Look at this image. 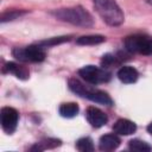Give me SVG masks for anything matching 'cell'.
Returning <instances> with one entry per match:
<instances>
[{
    "mask_svg": "<svg viewBox=\"0 0 152 152\" xmlns=\"http://www.w3.org/2000/svg\"><path fill=\"white\" fill-rule=\"evenodd\" d=\"M147 131H148V133H151V134H152V122L147 126Z\"/></svg>",
    "mask_w": 152,
    "mask_h": 152,
    "instance_id": "obj_21",
    "label": "cell"
},
{
    "mask_svg": "<svg viewBox=\"0 0 152 152\" xmlns=\"http://www.w3.org/2000/svg\"><path fill=\"white\" fill-rule=\"evenodd\" d=\"M13 56L23 62H43L45 59V51L42 45H30L26 48H15L12 51Z\"/></svg>",
    "mask_w": 152,
    "mask_h": 152,
    "instance_id": "obj_4",
    "label": "cell"
},
{
    "mask_svg": "<svg viewBox=\"0 0 152 152\" xmlns=\"http://www.w3.org/2000/svg\"><path fill=\"white\" fill-rule=\"evenodd\" d=\"M80 76L90 84H99L110 80V72L104 68L100 69L95 65H86L78 70Z\"/></svg>",
    "mask_w": 152,
    "mask_h": 152,
    "instance_id": "obj_6",
    "label": "cell"
},
{
    "mask_svg": "<svg viewBox=\"0 0 152 152\" xmlns=\"http://www.w3.org/2000/svg\"><path fill=\"white\" fill-rule=\"evenodd\" d=\"M76 148L81 152H91L94 151V144L93 140L88 137L86 138H81L80 140H77L76 142Z\"/></svg>",
    "mask_w": 152,
    "mask_h": 152,
    "instance_id": "obj_17",
    "label": "cell"
},
{
    "mask_svg": "<svg viewBox=\"0 0 152 152\" xmlns=\"http://www.w3.org/2000/svg\"><path fill=\"white\" fill-rule=\"evenodd\" d=\"M80 108L78 104L75 102H66V103H62L59 106V114L63 118H74L75 115H77Z\"/></svg>",
    "mask_w": 152,
    "mask_h": 152,
    "instance_id": "obj_13",
    "label": "cell"
},
{
    "mask_svg": "<svg viewBox=\"0 0 152 152\" xmlns=\"http://www.w3.org/2000/svg\"><path fill=\"white\" fill-rule=\"evenodd\" d=\"M120 142V138L116 134H104L100 138L99 148L101 151H113L119 147Z\"/></svg>",
    "mask_w": 152,
    "mask_h": 152,
    "instance_id": "obj_10",
    "label": "cell"
},
{
    "mask_svg": "<svg viewBox=\"0 0 152 152\" xmlns=\"http://www.w3.org/2000/svg\"><path fill=\"white\" fill-rule=\"evenodd\" d=\"M4 71L11 72V74H13L15 77H18L20 80H27L30 77V71H28V69L26 66L17 64V63H13V62L6 63L5 66H4Z\"/></svg>",
    "mask_w": 152,
    "mask_h": 152,
    "instance_id": "obj_11",
    "label": "cell"
},
{
    "mask_svg": "<svg viewBox=\"0 0 152 152\" xmlns=\"http://www.w3.org/2000/svg\"><path fill=\"white\" fill-rule=\"evenodd\" d=\"M114 62H115V57H114L113 55L107 53V55L103 56V58H102V61H101V64H102L103 68H108V66H110Z\"/></svg>",
    "mask_w": 152,
    "mask_h": 152,
    "instance_id": "obj_20",
    "label": "cell"
},
{
    "mask_svg": "<svg viewBox=\"0 0 152 152\" xmlns=\"http://www.w3.org/2000/svg\"><path fill=\"white\" fill-rule=\"evenodd\" d=\"M25 12L24 11H8V12H5L1 14V23H5V21H8V20H13L18 17H20L21 14H24Z\"/></svg>",
    "mask_w": 152,
    "mask_h": 152,
    "instance_id": "obj_19",
    "label": "cell"
},
{
    "mask_svg": "<svg viewBox=\"0 0 152 152\" xmlns=\"http://www.w3.org/2000/svg\"><path fill=\"white\" fill-rule=\"evenodd\" d=\"M99 15L110 26H119L124 23L125 17L115 0H93Z\"/></svg>",
    "mask_w": 152,
    "mask_h": 152,
    "instance_id": "obj_3",
    "label": "cell"
},
{
    "mask_svg": "<svg viewBox=\"0 0 152 152\" xmlns=\"http://www.w3.org/2000/svg\"><path fill=\"white\" fill-rule=\"evenodd\" d=\"M70 39L69 36H62V37H53V38H50V39H46V40H43V42H39L38 44L42 45L43 48H46V46H51V45H57V44H61V43H64V42H68Z\"/></svg>",
    "mask_w": 152,
    "mask_h": 152,
    "instance_id": "obj_18",
    "label": "cell"
},
{
    "mask_svg": "<svg viewBox=\"0 0 152 152\" xmlns=\"http://www.w3.org/2000/svg\"><path fill=\"white\" fill-rule=\"evenodd\" d=\"M1 126L2 129L11 134L15 131L17 128V124H18V119H19V114L17 112V109L12 108V107H4L1 109Z\"/></svg>",
    "mask_w": 152,
    "mask_h": 152,
    "instance_id": "obj_7",
    "label": "cell"
},
{
    "mask_svg": "<svg viewBox=\"0 0 152 152\" xmlns=\"http://www.w3.org/2000/svg\"><path fill=\"white\" fill-rule=\"evenodd\" d=\"M138 76H139V74H138L137 69L133 66H129V65H125V66L120 68L118 71V77L124 83H133L138 80Z\"/></svg>",
    "mask_w": 152,
    "mask_h": 152,
    "instance_id": "obj_12",
    "label": "cell"
},
{
    "mask_svg": "<svg viewBox=\"0 0 152 152\" xmlns=\"http://www.w3.org/2000/svg\"><path fill=\"white\" fill-rule=\"evenodd\" d=\"M68 84H69V88L71 91H74L75 94H77L82 97H86L93 102H97V103H101L104 106H112L113 104V100L103 90L93 88L90 86H86L76 78H70Z\"/></svg>",
    "mask_w": 152,
    "mask_h": 152,
    "instance_id": "obj_2",
    "label": "cell"
},
{
    "mask_svg": "<svg viewBox=\"0 0 152 152\" xmlns=\"http://www.w3.org/2000/svg\"><path fill=\"white\" fill-rule=\"evenodd\" d=\"M86 116H87L88 122H89L93 127H96V128L102 127V126L106 125L107 121H108L107 115H106L101 109H99V108H96V107H93V106H90V107L87 108Z\"/></svg>",
    "mask_w": 152,
    "mask_h": 152,
    "instance_id": "obj_8",
    "label": "cell"
},
{
    "mask_svg": "<svg viewBox=\"0 0 152 152\" xmlns=\"http://www.w3.org/2000/svg\"><path fill=\"white\" fill-rule=\"evenodd\" d=\"M52 15H55L57 19L62 21L70 23L72 25L82 26V27H89L93 25V17L87 12L83 7L76 6V7H69V8H59L51 12Z\"/></svg>",
    "mask_w": 152,
    "mask_h": 152,
    "instance_id": "obj_1",
    "label": "cell"
},
{
    "mask_svg": "<svg viewBox=\"0 0 152 152\" xmlns=\"http://www.w3.org/2000/svg\"><path fill=\"white\" fill-rule=\"evenodd\" d=\"M106 40V37L101 34H89V36H82L77 38L76 43L80 45H96L100 43H103Z\"/></svg>",
    "mask_w": 152,
    "mask_h": 152,
    "instance_id": "obj_15",
    "label": "cell"
},
{
    "mask_svg": "<svg viewBox=\"0 0 152 152\" xmlns=\"http://www.w3.org/2000/svg\"><path fill=\"white\" fill-rule=\"evenodd\" d=\"M125 46L129 52H137L142 55L152 53V39L146 36H141V34L128 36L125 39Z\"/></svg>",
    "mask_w": 152,
    "mask_h": 152,
    "instance_id": "obj_5",
    "label": "cell"
},
{
    "mask_svg": "<svg viewBox=\"0 0 152 152\" xmlns=\"http://www.w3.org/2000/svg\"><path fill=\"white\" fill-rule=\"evenodd\" d=\"M129 150L132 151H137V152H148L152 150V146L148 145L146 141L140 140V139H133L129 141L128 144Z\"/></svg>",
    "mask_w": 152,
    "mask_h": 152,
    "instance_id": "obj_16",
    "label": "cell"
},
{
    "mask_svg": "<svg viewBox=\"0 0 152 152\" xmlns=\"http://www.w3.org/2000/svg\"><path fill=\"white\" fill-rule=\"evenodd\" d=\"M62 144V141L59 139H52V138H48V139H43L42 141L37 142L36 145H33L30 150L31 151H44L46 148H55L57 146H59Z\"/></svg>",
    "mask_w": 152,
    "mask_h": 152,
    "instance_id": "obj_14",
    "label": "cell"
},
{
    "mask_svg": "<svg viewBox=\"0 0 152 152\" xmlns=\"http://www.w3.org/2000/svg\"><path fill=\"white\" fill-rule=\"evenodd\" d=\"M147 2H150V4H152V0H147Z\"/></svg>",
    "mask_w": 152,
    "mask_h": 152,
    "instance_id": "obj_22",
    "label": "cell"
},
{
    "mask_svg": "<svg viewBox=\"0 0 152 152\" xmlns=\"http://www.w3.org/2000/svg\"><path fill=\"white\" fill-rule=\"evenodd\" d=\"M113 129L116 134H120V135H129V134H133L137 129V125L131 121V120H127V119H119L114 126H113Z\"/></svg>",
    "mask_w": 152,
    "mask_h": 152,
    "instance_id": "obj_9",
    "label": "cell"
}]
</instances>
